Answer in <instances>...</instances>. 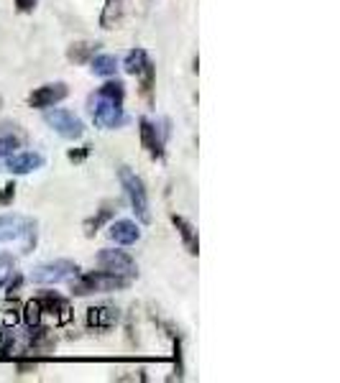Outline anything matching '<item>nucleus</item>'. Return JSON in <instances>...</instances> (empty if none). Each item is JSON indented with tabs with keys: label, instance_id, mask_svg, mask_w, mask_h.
<instances>
[{
	"label": "nucleus",
	"instance_id": "obj_1",
	"mask_svg": "<svg viewBox=\"0 0 340 383\" xmlns=\"http://www.w3.org/2000/svg\"><path fill=\"white\" fill-rule=\"evenodd\" d=\"M131 286V279L115 276L108 271H88L82 276H74L72 282V294L74 297H90V294H108V291H120Z\"/></svg>",
	"mask_w": 340,
	"mask_h": 383
},
{
	"label": "nucleus",
	"instance_id": "obj_2",
	"mask_svg": "<svg viewBox=\"0 0 340 383\" xmlns=\"http://www.w3.org/2000/svg\"><path fill=\"white\" fill-rule=\"evenodd\" d=\"M36 220L26 215H0V243H24V253L36 248Z\"/></svg>",
	"mask_w": 340,
	"mask_h": 383
},
{
	"label": "nucleus",
	"instance_id": "obj_3",
	"mask_svg": "<svg viewBox=\"0 0 340 383\" xmlns=\"http://www.w3.org/2000/svg\"><path fill=\"white\" fill-rule=\"evenodd\" d=\"M118 177H120V184H123V192H126L128 204H131L136 220L143 222V225H149L151 210H149V195H146V184H143V179L136 172H131L128 166H120Z\"/></svg>",
	"mask_w": 340,
	"mask_h": 383
},
{
	"label": "nucleus",
	"instance_id": "obj_4",
	"mask_svg": "<svg viewBox=\"0 0 340 383\" xmlns=\"http://www.w3.org/2000/svg\"><path fill=\"white\" fill-rule=\"evenodd\" d=\"M90 113H92L95 125L103 128V131H115V128H123V125L128 123L123 102L105 100L100 95H92V97H90Z\"/></svg>",
	"mask_w": 340,
	"mask_h": 383
},
{
	"label": "nucleus",
	"instance_id": "obj_5",
	"mask_svg": "<svg viewBox=\"0 0 340 383\" xmlns=\"http://www.w3.org/2000/svg\"><path fill=\"white\" fill-rule=\"evenodd\" d=\"M44 123H47L54 133L67 138V141H77V138L85 136V123H82V117L74 115L72 110L47 108V113H44Z\"/></svg>",
	"mask_w": 340,
	"mask_h": 383
},
{
	"label": "nucleus",
	"instance_id": "obj_6",
	"mask_svg": "<svg viewBox=\"0 0 340 383\" xmlns=\"http://www.w3.org/2000/svg\"><path fill=\"white\" fill-rule=\"evenodd\" d=\"M79 266L74 261H67V259H59V261H49L44 266L33 268L31 274V282L33 284H41V286H54V284H62L72 276H77Z\"/></svg>",
	"mask_w": 340,
	"mask_h": 383
},
{
	"label": "nucleus",
	"instance_id": "obj_7",
	"mask_svg": "<svg viewBox=\"0 0 340 383\" xmlns=\"http://www.w3.org/2000/svg\"><path fill=\"white\" fill-rule=\"evenodd\" d=\"M97 266L108 271V274H115V276H126V279H136L138 274V266L136 261L128 256L126 250H115V248H103L97 253Z\"/></svg>",
	"mask_w": 340,
	"mask_h": 383
},
{
	"label": "nucleus",
	"instance_id": "obj_8",
	"mask_svg": "<svg viewBox=\"0 0 340 383\" xmlns=\"http://www.w3.org/2000/svg\"><path fill=\"white\" fill-rule=\"evenodd\" d=\"M67 95H70V87L64 85V82L41 85V87H36L31 95H29V108H33V110L54 108V105H59L62 100H67Z\"/></svg>",
	"mask_w": 340,
	"mask_h": 383
},
{
	"label": "nucleus",
	"instance_id": "obj_9",
	"mask_svg": "<svg viewBox=\"0 0 340 383\" xmlns=\"http://www.w3.org/2000/svg\"><path fill=\"white\" fill-rule=\"evenodd\" d=\"M39 299L41 304V312L44 314H51L54 317V325H70L72 320H74V312H72V304L67 302L64 297H59V294H54V291H44Z\"/></svg>",
	"mask_w": 340,
	"mask_h": 383
},
{
	"label": "nucleus",
	"instance_id": "obj_10",
	"mask_svg": "<svg viewBox=\"0 0 340 383\" xmlns=\"http://www.w3.org/2000/svg\"><path fill=\"white\" fill-rule=\"evenodd\" d=\"M138 131H141V146L146 149V154L151 158H164V138L156 125L149 117H138Z\"/></svg>",
	"mask_w": 340,
	"mask_h": 383
},
{
	"label": "nucleus",
	"instance_id": "obj_11",
	"mask_svg": "<svg viewBox=\"0 0 340 383\" xmlns=\"http://www.w3.org/2000/svg\"><path fill=\"white\" fill-rule=\"evenodd\" d=\"M44 164H47V158H44V154H39V151H24V154H13V156L6 158V169H8L10 174L39 172Z\"/></svg>",
	"mask_w": 340,
	"mask_h": 383
},
{
	"label": "nucleus",
	"instance_id": "obj_12",
	"mask_svg": "<svg viewBox=\"0 0 340 383\" xmlns=\"http://www.w3.org/2000/svg\"><path fill=\"white\" fill-rule=\"evenodd\" d=\"M120 320V312L111 304H97L88 309V327L97 329V332H105V329L115 327Z\"/></svg>",
	"mask_w": 340,
	"mask_h": 383
},
{
	"label": "nucleus",
	"instance_id": "obj_13",
	"mask_svg": "<svg viewBox=\"0 0 340 383\" xmlns=\"http://www.w3.org/2000/svg\"><path fill=\"white\" fill-rule=\"evenodd\" d=\"M108 238L113 243H118V245H133V243L141 241V230H138L133 220H115L108 227Z\"/></svg>",
	"mask_w": 340,
	"mask_h": 383
},
{
	"label": "nucleus",
	"instance_id": "obj_14",
	"mask_svg": "<svg viewBox=\"0 0 340 383\" xmlns=\"http://www.w3.org/2000/svg\"><path fill=\"white\" fill-rule=\"evenodd\" d=\"M172 225L177 227V233H179V238H182L187 253H190V256H197L200 241H197V230H195V225H192L190 220H184L182 215H172Z\"/></svg>",
	"mask_w": 340,
	"mask_h": 383
},
{
	"label": "nucleus",
	"instance_id": "obj_15",
	"mask_svg": "<svg viewBox=\"0 0 340 383\" xmlns=\"http://www.w3.org/2000/svg\"><path fill=\"white\" fill-rule=\"evenodd\" d=\"M123 16H126V6L123 0H105L103 13H100V28L105 31H113L123 24Z\"/></svg>",
	"mask_w": 340,
	"mask_h": 383
},
{
	"label": "nucleus",
	"instance_id": "obj_16",
	"mask_svg": "<svg viewBox=\"0 0 340 383\" xmlns=\"http://www.w3.org/2000/svg\"><path fill=\"white\" fill-rule=\"evenodd\" d=\"M100 51V44L97 41H77L67 49V59L74 64H90V59Z\"/></svg>",
	"mask_w": 340,
	"mask_h": 383
},
{
	"label": "nucleus",
	"instance_id": "obj_17",
	"mask_svg": "<svg viewBox=\"0 0 340 383\" xmlns=\"http://www.w3.org/2000/svg\"><path fill=\"white\" fill-rule=\"evenodd\" d=\"M90 70L97 77H115L118 72V56L115 54H95L90 59Z\"/></svg>",
	"mask_w": 340,
	"mask_h": 383
},
{
	"label": "nucleus",
	"instance_id": "obj_18",
	"mask_svg": "<svg viewBox=\"0 0 340 383\" xmlns=\"http://www.w3.org/2000/svg\"><path fill=\"white\" fill-rule=\"evenodd\" d=\"M138 79H141V97L146 102H154V85H156V67H154V62H146V67H143L141 72H138Z\"/></svg>",
	"mask_w": 340,
	"mask_h": 383
},
{
	"label": "nucleus",
	"instance_id": "obj_19",
	"mask_svg": "<svg viewBox=\"0 0 340 383\" xmlns=\"http://www.w3.org/2000/svg\"><path fill=\"white\" fill-rule=\"evenodd\" d=\"M146 62H149V54H146V49H131V51L126 54V59H123V70H126L128 74L138 77V72L146 67Z\"/></svg>",
	"mask_w": 340,
	"mask_h": 383
},
{
	"label": "nucleus",
	"instance_id": "obj_20",
	"mask_svg": "<svg viewBox=\"0 0 340 383\" xmlns=\"http://www.w3.org/2000/svg\"><path fill=\"white\" fill-rule=\"evenodd\" d=\"M113 212H115V207H113V204H105L103 210H97V215H92V218L85 220V235L92 238V235H95L97 230H100V227H103L105 222L113 218Z\"/></svg>",
	"mask_w": 340,
	"mask_h": 383
},
{
	"label": "nucleus",
	"instance_id": "obj_21",
	"mask_svg": "<svg viewBox=\"0 0 340 383\" xmlns=\"http://www.w3.org/2000/svg\"><path fill=\"white\" fill-rule=\"evenodd\" d=\"M95 95L105 97V100H113V102H123L126 100V85L120 82V79H108Z\"/></svg>",
	"mask_w": 340,
	"mask_h": 383
},
{
	"label": "nucleus",
	"instance_id": "obj_22",
	"mask_svg": "<svg viewBox=\"0 0 340 383\" xmlns=\"http://www.w3.org/2000/svg\"><path fill=\"white\" fill-rule=\"evenodd\" d=\"M13 348H16V332H13V327L3 325V327H0V355H3V358H10V355H13Z\"/></svg>",
	"mask_w": 340,
	"mask_h": 383
},
{
	"label": "nucleus",
	"instance_id": "obj_23",
	"mask_svg": "<svg viewBox=\"0 0 340 383\" xmlns=\"http://www.w3.org/2000/svg\"><path fill=\"white\" fill-rule=\"evenodd\" d=\"M41 317H44V312H41L39 299H29L24 307V322L29 327H33V325H41Z\"/></svg>",
	"mask_w": 340,
	"mask_h": 383
},
{
	"label": "nucleus",
	"instance_id": "obj_24",
	"mask_svg": "<svg viewBox=\"0 0 340 383\" xmlns=\"http://www.w3.org/2000/svg\"><path fill=\"white\" fill-rule=\"evenodd\" d=\"M13 274H16V259L10 253H0V289L8 284Z\"/></svg>",
	"mask_w": 340,
	"mask_h": 383
},
{
	"label": "nucleus",
	"instance_id": "obj_25",
	"mask_svg": "<svg viewBox=\"0 0 340 383\" xmlns=\"http://www.w3.org/2000/svg\"><path fill=\"white\" fill-rule=\"evenodd\" d=\"M18 146H21L18 138H13V136H0V161H6L8 156H13Z\"/></svg>",
	"mask_w": 340,
	"mask_h": 383
},
{
	"label": "nucleus",
	"instance_id": "obj_26",
	"mask_svg": "<svg viewBox=\"0 0 340 383\" xmlns=\"http://www.w3.org/2000/svg\"><path fill=\"white\" fill-rule=\"evenodd\" d=\"M175 368H177V375L182 378L184 363H182V340H179V337H175Z\"/></svg>",
	"mask_w": 340,
	"mask_h": 383
},
{
	"label": "nucleus",
	"instance_id": "obj_27",
	"mask_svg": "<svg viewBox=\"0 0 340 383\" xmlns=\"http://www.w3.org/2000/svg\"><path fill=\"white\" fill-rule=\"evenodd\" d=\"M16 199V184L10 181V184H6V187L0 189V204H10Z\"/></svg>",
	"mask_w": 340,
	"mask_h": 383
},
{
	"label": "nucleus",
	"instance_id": "obj_28",
	"mask_svg": "<svg viewBox=\"0 0 340 383\" xmlns=\"http://www.w3.org/2000/svg\"><path fill=\"white\" fill-rule=\"evenodd\" d=\"M90 149H92V146H82V149H72L70 154H67V158H70V161H74V164H79V161H85V158L90 156Z\"/></svg>",
	"mask_w": 340,
	"mask_h": 383
},
{
	"label": "nucleus",
	"instance_id": "obj_29",
	"mask_svg": "<svg viewBox=\"0 0 340 383\" xmlns=\"http://www.w3.org/2000/svg\"><path fill=\"white\" fill-rule=\"evenodd\" d=\"M21 284H24V276H21V274H13V276H10L8 284H6V286H8V297H16L18 289H21Z\"/></svg>",
	"mask_w": 340,
	"mask_h": 383
},
{
	"label": "nucleus",
	"instance_id": "obj_30",
	"mask_svg": "<svg viewBox=\"0 0 340 383\" xmlns=\"http://www.w3.org/2000/svg\"><path fill=\"white\" fill-rule=\"evenodd\" d=\"M13 3H16L18 13H31L36 8V0H13Z\"/></svg>",
	"mask_w": 340,
	"mask_h": 383
},
{
	"label": "nucleus",
	"instance_id": "obj_31",
	"mask_svg": "<svg viewBox=\"0 0 340 383\" xmlns=\"http://www.w3.org/2000/svg\"><path fill=\"white\" fill-rule=\"evenodd\" d=\"M0 108H3V97H0Z\"/></svg>",
	"mask_w": 340,
	"mask_h": 383
}]
</instances>
